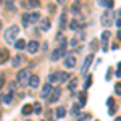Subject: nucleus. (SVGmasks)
Masks as SVG:
<instances>
[{"label": "nucleus", "mask_w": 121, "mask_h": 121, "mask_svg": "<svg viewBox=\"0 0 121 121\" xmlns=\"http://www.w3.org/2000/svg\"><path fill=\"white\" fill-rule=\"evenodd\" d=\"M18 32H19V28L16 26V24H13L11 28H8L7 31H5V40H7L8 44L15 42V40H16V36H18Z\"/></svg>", "instance_id": "nucleus-1"}, {"label": "nucleus", "mask_w": 121, "mask_h": 121, "mask_svg": "<svg viewBox=\"0 0 121 121\" xmlns=\"http://www.w3.org/2000/svg\"><path fill=\"white\" fill-rule=\"evenodd\" d=\"M39 13H24L23 15V24L24 26H29V24H32V23H37L39 21Z\"/></svg>", "instance_id": "nucleus-2"}, {"label": "nucleus", "mask_w": 121, "mask_h": 121, "mask_svg": "<svg viewBox=\"0 0 121 121\" xmlns=\"http://www.w3.org/2000/svg\"><path fill=\"white\" fill-rule=\"evenodd\" d=\"M102 24L105 28H110L113 24V13L110 10H107V11H103L102 13Z\"/></svg>", "instance_id": "nucleus-3"}, {"label": "nucleus", "mask_w": 121, "mask_h": 121, "mask_svg": "<svg viewBox=\"0 0 121 121\" xmlns=\"http://www.w3.org/2000/svg\"><path fill=\"white\" fill-rule=\"evenodd\" d=\"M29 69L28 68H24V69H21L18 73V82L19 84H28V81H29Z\"/></svg>", "instance_id": "nucleus-4"}, {"label": "nucleus", "mask_w": 121, "mask_h": 121, "mask_svg": "<svg viewBox=\"0 0 121 121\" xmlns=\"http://www.w3.org/2000/svg\"><path fill=\"white\" fill-rule=\"evenodd\" d=\"M60 95H61V91L56 87V89H52V92L48 94V97H47V99H48V102H50V103H55L56 100L60 99Z\"/></svg>", "instance_id": "nucleus-5"}, {"label": "nucleus", "mask_w": 121, "mask_h": 121, "mask_svg": "<svg viewBox=\"0 0 121 121\" xmlns=\"http://www.w3.org/2000/svg\"><path fill=\"white\" fill-rule=\"evenodd\" d=\"M92 60H94V55H92V53H89V56H86L84 65H82V68H81V73H82V74H86V73H87V69H89V66H91V63H92Z\"/></svg>", "instance_id": "nucleus-6"}, {"label": "nucleus", "mask_w": 121, "mask_h": 121, "mask_svg": "<svg viewBox=\"0 0 121 121\" xmlns=\"http://www.w3.org/2000/svg\"><path fill=\"white\" fill-rule=\"evenodd\" d=\"M65 66H66V68H69V69H71V68H74V66H76V56L71 55V53H69V55H66Z\"/></svg>", "instance_id": "nucleus-7"}, {"label": "nucleus", "mask_w": 121, "mask_h": 121, "mask_svg": "<svg viewBox=\"0 0 121 121\" xmlns=\"http://www.w3.org/2000/svg\"><path fill=\"white\" fill-rule=\"evenodd\" d=\"M26 47H28L29 53H36V52L39 50V42H37V40H29V44Z\"/></svg>", "instance_id": "nucleus-8"}, {"label": "nucleus", "mask_w": 121, "mask_h": 121, "mask_svg": "<svg viewBox=\"0 0 121 121\" xmlns=\"http://www.w3.org/2000/svg\"><path fill=\"white\" fill-rule=\"evenodd\" d=\"M52 89H53V87H52V84H45V86L42 87V92H40V97H44V99H45V97H48V94L52 92Z\"/></svg>", "instance_id": "nucleus-9"}, {"label": "nucleus", "mask_w": 121, "mask_h": 121, "mask_svg": "<svg viewBox=\"0 0 121 121\" xmlns=\"http://www.w3.org/2000/svg\"><path fill=\"white\" fill-rule=\"evenodd\" d=\"M28 84L31 86V87H34V89H36L39 84H40V79H39V76H31V78H29V81H28Z\"/></svg>", "instance_id": "nucleus-10"}, {"label": "nucleus", "mask_w": 121, "mask_h": 121, "mask_svg": "<svg viewBox=\"0 0 121 121\" xmlns=\"http://www.w3.org/2000/svg\"><path fill=\"white\" fill-rule=\"evenodd\" d=\"M61 55H63L61 50H60V48H55V50L50 53V60H52V61H56V60H60V56H61Z\"/></svg>", "instance_id": "nucleus-11"}, {"label": "nucleus", "mask_w": 121, "mask_h": 121, "mask_svg": "<svg viewBox=\"0 0 121 121\" xmlns=\"http://www.w3.org/2000/svg\"><path fill=\"white\" fill-rule=\"evenodd\" d=\"M65 115H66V110L63 108V107H58V108H56L55 116L58 118V120H63V118H65Z\"/></svg>", "instance_id": "nucleus-12"}, {"label": "nucleus", "mask_w": 121, "mask_h": 121, "mask_svg": "<svg viewBox=\"0 0 121 121\" xmlns=\"http://www.w3.org/2000/svg\"><path fill=\"white\" fill-rule=\"evenodd\" d=\"M10 58V52L8 50H0V63H5Z\"/></svg>", "instance_id": "nucleus-13"}, {"label": "nucleus", "mask_w": 121, "mask_h": 121, "mask_svg": "<svg viewBox=\"0 0 121 121\" xmlns=\"http://www.w3.org/2000/svg\"><path fill=\"white\" fill-rule=\"evenodd\" d=\"M56 81H60V73H52L48 76V84H53Z\"/></svg>", "instance_id": "nucleus-14"}, {"label": "nucleus", "mask_w": 121, "mask_h": 121, "mask_svg": "<svg viewBox=\"0 0 121 121\" xmlns=\"http://www.w3.org/2000/svg\"><path fill=\"white\" fill-rule=\"evenodd\" d=\"M40 28H42V31H48V29H50V19L44 18L42 23H40Z\"/></svg>", "instance_id": "nucleus-15"}, {"label": "nucleus", "mask_w": 121, "mask_h": 121, "mask_svg": "<svg viewBox=\"0 0 121 121\" xmlns=\"http://www.w3.org/2000/svg\"><path fill=\"white\" fill-rule=\"evenodd\" d=\"M99 5H100V7H105V8H112V7H113V2H112V0H100V2H99Z\"/></svg>", "instance_id": "nucleus-16"}, {"label": "nucleus", "mask_w": 121, "mask_h": 121, "mask_svg": "<svg viewBox=\"0 0 121 121\" xmlns=\"http://www.w3.org/2000/svg\"><path fill=\"white\" fill-rule=\"evenodd\" d=\"M32 112H34L32 110V105H24L23 107V115H31Z\"/></svg>", "instance_id": "nucleus-17"}, {"label": "nucleus", "mask_w": 121, "mask_h": 121, "mask_svg": "<svg viewBox=\"0 0 121 121\" xmlns=\"http://www.w3.org/2000/svg\"><path fill=\"white\" fill-rule=\"evenodd\" d=\"M15 47H16L18 50H21V48H24V47H26V42H24L23 39H19V40H16V42H15Z\"/></svg>", "instance_id": "nucleus-18"}, {"label": "nucleus", "mask_w": 121, "mask_h": 121, "mask_svg": "<svg viewBox=\"0 0 121 121\" xmlns=\"http://www.w3.org/2000/svg\"><path fill=\"white\" fill-rule=\"evenodd\" d=\"M11 100H13V92H8L5 97H3V102L7 103V105H8V103H11Z\"/></svg>", "instance_id": "nucleus-19"}, {"label": "nucleus", "mask_w": 121, "mask_h": 121, "mask_svg": "<svg viewBox=\"0 0 121 121\" xmlns=\"http://www.w3.org/2000/svg\"><path fill=\"white\" fill-rule=\"evenodd\" d=\"M68 79H69V73H60V81L66 82Z\"/></svg>", "instance_id": "nucleus-20"}, {"label": "nucleus", "mask_w": 121, "mask_h": 121, "mask_svg": "<svg viewBox=\"0 0 121 121\" xmlns=\"http://www.w3.org/2000/svg\"><path fill=\"white\" fill-rule=\"evenodd\" d=\"M79 105H81V107H82V105H86V92H81L79 94Z\"/></svg>", "instance_id": "nucleus-21"}, {"label": "nucleus", "mask_w": 121, "mask_h": 121, "mask_svg": "<svg viewBox=\"0 0 121 121\" xmlns=\"http://www.w3.org/2000/svg\"><path fill=\"white\" fill-rule=\"evenodd\" d=\"M79 28V23L76 21V19H73L71 23H69V29H78Z\"/></svg>", "instance_id": "nucleus-22"}, {"label": "nucleus", "mask_w": 121, "mask_h": 121, "mask_svg": "<svg viewBox=\"0 0 121 121\" xmlns=\"http://www.w3.org/2000/svg\"><path fill=\"white\" fill-rule=\"evenodd\" d=\"M28 5H29V7H32V8H36V7H39V2H37V0H29Z\"/></svg>", "instance_id": "nucleus-23"}, {"label": "nucleus", "mask_w": 121, "mask_h": 121, "mask_svg": "<svg viewBox=\"0 0 121 121\" xmlns=\"http://www.w3.org/2000/svg\"><path fill=\"white\" fill-rule=\"evenodd\" d=\"M76 84H78V81H76V79H73V81H71V82L68 84V87H69V89H71V91H73V89H74V87H76Z\"/></svg>", "instance_id": "nucleus-24"}, {"label": "nucleus", "mask_w": 121, "mask_h": 121, "mask_svg": "<svg viewBox=\"0 0 121 121\" xmlns=\"http://www.w3.org/2000/svg\"><path fill=\"white\" fill-rule=\"evenodd\" d=\"M79 108H81V105H79V103H74V105H73V113L76 115V113L79 112Z\"/></svg>", "instance_id": "nucleus-25"}, {"label": "nucleus", "mask_w": 121, "mask_h": 121, "mask_svg": "<svg viewBox=\"0 0 121 121\" xmlns=\"http://www.w3.org/2000/svg\"><path fill=\"white\" fill-rule=\"evenodd\" d=\"M91 84H92V78L89 76V78H87V81H86V84H84V87L87 89V87H91Z\"/></svg>", "instance_id": "nucleus-26"}, {"label": "nucleus", "mask_w": 121, "mask_h": 121, "mask_svg": "<svg viewBox=\"0 0 121 121\" xmlns=\"http://www.w3.org/2000/svg\"><path fill=\"white\" fill-rule=\"evenodd\" d=\"M110 37V32H108V31H105V32H103V36H102V39H103V42H107V39Z\"/></svg>", "instance_id": "nucleus-27"}, {"label": "nucleus", "mask_w": 121, "mask_h": 121, "mask_svg": "<svg viewBox=\"0 0 121 121\" xmlns=\"http://www.w3.org/2000/svg\"><path fill=\"white\" fill-rule=\"evenodd\" d=\"M32 110H34L36 113H40V110H42V108H40V105H39V103H36V107H32Z\"/></svg>", "instance_id": "nucleus-28"}, {"label": "nucleus", "mask_w": 121, "mask_h": 121, "mask_svg": "<svg viewBox=\"0 0 121 121\" xmlns=\"http://www.w3.org/2000/svg\"><path fill=\"white\" fill-rule=\"evenodd\" d=\"M13 66H19V56H15L13 58Z\"/></svg>", "instance_id": "nucleus-29"}, {"label": "nucleus", "mask_w": 121, "mask_h": 121, "mask_svg": "<svg viewBox=\"0 0 121 121\" xmlns=\"http://www.w3.org/2000/svg\"><path fill=\"white\" fill-rule=\"evenodd\" d=\"M65 23H66V16L63 15V16H61V19H60V24H61V28H65Z\"/></svg>", "instance_id": "nucleus-30"}, {"label": "nucleus", "mask_w": 121, "mask_h": 121, "mask_svg": "<svg viewBox=\"0 0 121 121\" xmlns=\"http://www.w3.org/2000/svg\"><path fill=\"white\" fill-rule=\"evenodd\" d=\"M120 91H121V86H120V82H118V84H116V94H118V95H120Z\"/></svg>", "instance_id": "nucleus-31"}, {"label": "nucleus", "mask_w": 121, "mask_h": 121, "mask_svg": "<svg viewBox=\"0 0 121 121\" xmlns=\"http://www.w3.org/2000/svg\"><path fill=\"white\" fill-rule=\"evenodd\" d=\"M69 44H71V45H76V44H78V40H76V37H74V39H71V42H69Z\"/></svg>", "instance_id": "nucleus-32"}, {"label": "nucleus", "mask_w": 121, "mask_h": 121, "mask_svg": "<svg viewBox=\"0 0 121 121\" xmlns=\"http://www.w3.org/2000/svg\"><path fill=\"white\" fill-rule=\"evenodd\" d=\"M115 121H120V120H118V118H116V120H115Z\"/></svg>", "instance_id": "nucleus-33"}]
</instances>
